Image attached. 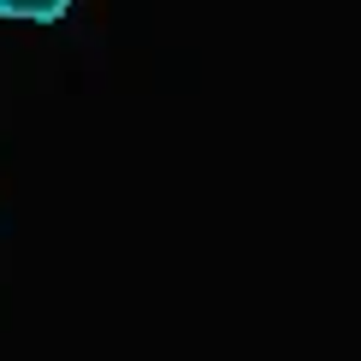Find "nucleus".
I'll use <instances>...</instances> for the list:
<instances>
[{
    "mask_svg": "<svg viewBox=\"0 0 361 361\" xmlns=\"http://www.w3.org/2000/svg\"><path fill=\"white\" fill-rule=\"evenodd\" d=\"M0 18H24V24H54V18H66V0H0Z\"/></svg>",
    "mask_w": 361,
    "mask_h": 361,
    "instance_id": "f257e3e1",
    "label": "nucleus"
}]
</instances>
